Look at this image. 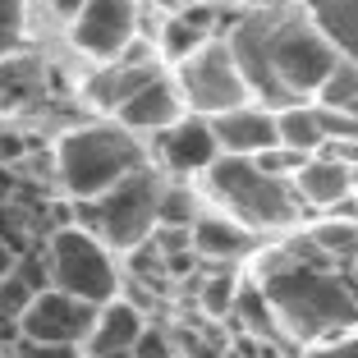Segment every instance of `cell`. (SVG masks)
I'll use <instances>...</instances> for the list:
<instances>
[{
	"mask_svg": "<svg viewBox=\"0 0 358 358\" xmlns=\"http://www.w3.org/2000/svg\"><path fill=\"white\" fill-rule=\"evenodd\" d=\"M349 198H358V166H349Z\"/></svg>",
	"mask_w": 358,
	"mask_h": 358,
	"instance_id": "obj_24",
	"label": "cell"
},
{
	"mask_svg": "<svg viewBox=\"0 0 358 358\" xmlns=\"http://www.w3.org/2000/svg\"><path fill=\"white\" fill-rule=\"evenodd\" d=\"M96 358H134L129 349H115V354H96Z\"/></svg>",
	"mask_w": 358,
	"mask_h": 358,
	"instance_id": "obj_25",
	"label": "cell"
},
{
	"mask_svg": "<svg viewBox=\"0 0 358 358\" xmlns=\"http://www.w3.org/2000/svg\"><path fill=\"white\" fill-rule=\"evenodd\" d=\"M234 294H239V289H234L230 275H211V280L202 285V308H207L211 317H225L234 308Z\"/></svg>",
	"mask_w": 358,
	"mask_h": 358,
	"instance_id": "obj_20",
	"label": "cell"
},
{
	"mask_svg": "<svg viewBox=\"0 0 358 358\" xmlns=\"http://www.w3.org/2000/svg\"><path fill=\"white\" fill-rule=\"evenodd\" d=\"M120 120H124V129H152V134H166L170 124L184 120V96H179V87L170 83V78L157 74L152 83H143L124 106H120Z\"/></svg>",
	"mask_w": 358,
	"mask_h": 358,
	"instance_id": "obj_12",
	"label": "cell"
},
{
	"mask_svg": "<svg viewBox=\"0 0 358 358\" xmlns=\"http://www.w3.org/2000/svg\"><path fill=\"white\" fill-rule=\"evenodd\" d=\"M275 143L299 157H317L327 148V134H322V120H317V106H285L275 110Z\"/></svg>",
	"mask_w": 358,
	"mask_h": 358,
	"instance_id": "obj_16",
	"label": "cell"
},
{
	"mask_svg": "<svg viewBox=\"0 0 358 358\" xmlns=\"http://www.w3.org/2000/svg\"><path fill=\"white\" fill-rule=\"evenodd\" d=\"M138 170V148L129 143V134H110V129H92V134H78L69 148H64V179L69 189L96 198V193H110L120 179H129Z\"/></svg>",
	"mask_w": 358,
	"mask_h": 358,
	"instance_id": "obj_5",
	"label": "cell"
},
{
	"mask_svg": "<svg viewBox=\"0 0 358 358\" xmlns=\"http://www.w3.org/2000/svg\"><path fill=\"white\" fill-rule=\"evenodd\" d=\"M157 198H161V184L148 170H134L110 193H101V202L87 211V221L110 248H138L157 225Z\"/></svg>",
	"mask_w": 358,
	"mask_h": 358,
	"instance_id": "obj_4",
	"label": "cell"
},
{
	"mask_svg": "<svg viewBox=\"0 0 358 358\" xmlns=\"http://www.w3.org/2000/svg\"><path fill=\"white\" fill-rule=\"evenodd\" d=\"M138 336H143V313H138L134 303L110 299V303L96 313V327H92V336H87V358L115 354V349H134Z\"/></svg>",
	"mask_w": 358,
	"mask_h": 358,
	"instance_id": "obj_15",
	"label": "cell"
},
{
	"mask_svg": "<svg viewBox=\"0 0 358 358\" xmlns=\"http://www.w3.org/2000/svg\"><path fill=\"white\" fill-rule=\"evenodd\" d=\"M51 275L60 294L83 299L92 308H106L115 299V266H110V257L101 253V243L92 234H78V230L60 234L51 253Z\"/></svg>",
	"mask_w": 358,
	"mask_h": 358,
	"instance_id": "obj_7",
	"label": "cell"
},
{
	"mask_svg": "<svg viewBox=\"0 0 358 358\" xmlns=\"http://www.w3.org/2000/svg\"><path fill=\"white\" fill-rule=\"evenodd\" d=\"M308 358H358V336H340V340H331V345L313 349Z\"/></svg>",
	"mask_w": 358,
	"mask_h": 358,
	"instance_id": "obj_22",
	"label": "cell"
},
{
	"mask_svg": "<svg viewBox=\"0 0 358 358\" xmlns=\"http://www.w3.org/2000/svg\"><path fill=\"white\" fill-rule=\"evenodd\" d=\"M289 184H294L299 202L331 211L336 202L349 198V166H345V161H336V157H322V152H317L313 161H303V166H299V175L289 179Z\"/></svg>",
	"mask_w": 358,
	"mask_h": 358,
	"instance_id": "obj_13",
	"label": "cell"
},
{
	"mask_svg": "<svg viewBox=\"0 0 358 358\" xmlns=\"http://www.w3.org/2000/svg\"><path fill=\"white\" fill-rule=\"evenodd\" d=\"M322 101L317 106H327V110H340V115H354L358 120V69L354 64H340L336 74H331V83L322 87Z\"/></svg>",
	"mask_w": 358,
	"mask_h": 358,
	"instance_id": "obj_18",
	"label": "cell"
},
{
	"mask_svg": "<svg viewBox=\"0 0 358 358\" xmlns=\"http://www.w3.org/2000/svg\"><path fill=\"white\" fill-rule=\"evenodd\" d=\"M266 60H271V74L280 78V87L294 96V101H299V96L322 92V87L331 83V74L345 64L336 55V46H331L313 23L294 19L289 10H280V14H275V23H271Z\"/></svg>",
	"mask_w": 358,
	"mask_h": 358,
	"instance_id": "obj_3",
	"label": "cell"
},
{
	"mask_svg": "<svg viewBox=\"0 0 358 358\" xmlns=\"http://www.w3.org/2000/svg\"><path fill=\"white\" fill-rule=\"evenodd\" d=\"M19 358H78V354L74 349H55V345H32V340H23Z\"/></svg>",
	"mask_w": 358,
	"mask_h": 358,
	"instance_id": "obj_23",
	"label": "cell"
},
{
	"mask_svg": "<svg viewBox=\"0 0 358 358\" xmlns=\"http://www.w3.org/2000/svg\"><path fill=\"white\" fill-rule=\"evenodd\" d=\"M317 253L327 257V262H358V225L354 221H322L313 234H308Z\"/></svg>",
	"mask_w": 358,
	"mask_h": 358,
	"instance_id": "obj_17",
	"label": "cell"
},
{
	"mask_svg": "<svg viewBox=\"0 0 358 358\" xmlns=\"http://www.w3.org/2000/svg\"><path fill=\"white\" fill-rule=\"evenodd\" d=\"M207 124L216 134L221 157H262V152L280 148L275 143V115L262 106H234L225 115H211Z\"/></svg>",
	"mask_w": 358,
	"mask_h": 358,
	"instance_id": "obj_9",
	"label": "cell"
},
{
	"mask_svg": "<svg viewBox=\"0 0 358 358\" xmlns=\"http://www.w3.org/2000/svg\"><path fill=\"white\" fill-rule=\"evenodd\" d=\"M179 83L189 92L184 106H193L202 120L225 115L234 106H248V87H243L225 42H207L202 51H193L189 60H179Z\"/></svg>",
	"mask_w": 358,
	"mask_h": 358,
	"instance_id": "obj_6",
	"label": "cell"
},
{
	"mask_svg": "<svg viewBox=\"0 0 358 358\" xmlns=\"http://www.w3.org/2000/svg\"><path fill=\"white\" fill-rule=\"evenodd\" d=\"M129 354L134 358H175V345H170V336L161 327H143V336L134 340Z\"/></svg>",
	"mask_w": 358,
	"mask_h": 358,
	"instance_id": "obj_21",
	"label": "cell"
},
{
	"mask_svg": "<svg viewBox=\"0 0 358 358\" xmlns=\"http://www.w3.org/2000/svg\"><path fill=\"white\" fill-rule=\"evenodd\" d=\"M96 313H101V308H92V303H83V299H69V294H60V289H51V294H37V299L23 303L19 327H23V340H32V345L74 349L78 340L92 336Z\"/></svg>",
	"mask_w": 358,
	"mask_h": 358,
	"instance_id": "obj_8",
	"label": "cell"
},
{
	"mask_svg": "<svg viewBox=\"0 0 358 358\" xmlns=\"http://www.w3.org/2000/svg\"><path fill=\"white\" fill-rule=\"evenodd\" d=\"M317 262L327 257L308 239H299V248H275L266 262H257V289L271 308L275 327H285L294 340L331 345L358 327V294Z\"/></svg>",
	"mask_w": 358,
	"mask_h": 358,
	"instance_id": "obj_1",
	"label": "cell"
},
{
	"mask_svg": "<svg viewBox=\"0 0 358 358\" xmlns=\"http://www.w3.org/2000/svg\"><path fill=\"white\" fill-rule=\"evenodd\" d=\"M161 161H166V170H175V175H207V166L216 157H221V148H216V134H211V124L202 115H184L179 124H170L166 134H161L157 143Z\"/></svg>",
	"mask_w": 358,
	"mask_h": 358,
	"instance_id": "obj_10",
	"label": "cell"
},
{
	"mask_svg": "<svg viewBox=\"0 0 358 358\" xmlns=\"http://www.w3.org/2000/svg\"><path fill=\"white\" fill-rule=\"evenodd\" d=\"M134 37V0H83L78 42L92 55H115Z\"/></svg>",
	"mask_w": 358,
	"mask_h": 358,
	"instance_id": "obj_11",
	"label": "cell"
},
{
	"mask_svg": "<svg viewBox=\"0 0 358 358\" xmlns=\"http://www.w3.org/2000/svg\"><path fill=\"white\" fill-rule=\"evenodd\" d=\"M193 230V248L207 257H221V262H234V257H248L257 248L253 230H243L239 221H225L216 211H198V221L189 225Z\"/></svg>",
	"mask_w": 358,
	"mask_h": 358,
	"instance_id": "obj_14",
	"label": "cell"
},
{
	"mask_svg": "<svg viewBox=\"0 0 358 358\" xmlns=\"http://www.w3.org/2000/svg\"><path fill=\"white\" fill-rule=\"evenodd\" d=\"M193 221H198V198H193L189 189H161L157 225H166V230H189Z\"/></svg>",
	"mask_w": 358,
	"mask_h": 358,
	"instance_id": "obj_19",
	"label": "cell"
},
{
	"mask_svg": "<svg viewBox=\"0 0 358 358\" xmlns=\"http://www.w3.org/2000/svg\"><path fill=\"white\" fill-rule=\"evenodd\" d=\"M207 189L230 211V221H239L243 230H253V234L289 230L299 221V211H303L294 184L257 170L253 157H216L207 166Z\"/></svg>",
	"mask_w": 358,
	"mask_h": 358,
	"instance_id": "obj_2",
	"label": "cell"
}]
</instances>
